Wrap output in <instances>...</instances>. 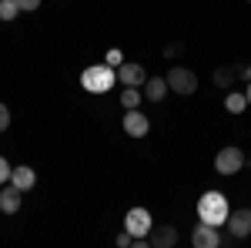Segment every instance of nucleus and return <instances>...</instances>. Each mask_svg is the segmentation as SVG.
Listing matches in <instances>:
<instances>
[{
  "instance_id": "obj_1",
  "label": "nucleus",
  "mask_w": 251,
  "mask_h": 248,
  "mask_svg": "<svg viewBox=\"0 0 251 248\" xmlns=\"http://www.w3.org/2000/svg\"><path fill=\"white\" fill-rule=\"evenodd\" d=\"M228 215H231V205H228V198H225L221 191H204V194L198 198V221L221 228V225L228 221Z\"/></svg>"
},
{
  "instance_id": "obj_2",
  "label": "nucleus",
  "mask_w": 251,
  "mask_h": 248,
  "mask_svg": "<svg viewBox=\"0 0 251 248\" xmlns=\"http://www.w3.org/2000/svg\"><path fill=\"white\" fill-rule=\"evenodd\" d=\"M117 81V71L111 64H91L84 74H80V87L91 91V94H107Z\"/></svg>"
},
{
  "instance_id": "obj_3",
  "label": "nucleus",
  "mask_w": 251,
  "mask_h": 248,
  "mask_svg": "<svg viewBox=\"0 0 251 248\" xmlns=\"http://www.w3.org/2000/svg\"><path fill=\"white\" fill-rule=\"evenodd\" d=\"M245 165H248V154L241 151L238 144H228V148H221L214 154V171L218 174H238Z\"/></svg>"
},
{
  "instance_id": "obj_4",
  "label": "nucleus",
  "mask_w": 251,
  "mask_h": 248,
  "mask_svg": "<svg viewBox=\"0 0 251 248\" xmlns=\"http://www.w3.org/2000/svg\"><path fill=\"white\" fill-rule=\"evenodd\" d=\"M164 77H168V87H171L174 94H181V97H191L194 91H198V74H194L191 67H184V64L171 67Z\"/></svg>"
},
{
  "instance_id": "obj_5",
  "label": "nucleus",
  "mask_w": 251,
  "mask_h": 248,
  "mask_svg": "<svg viewBox=\"0 0 251 248\" xmlns=\"http://www.w3.org/2000/svg\"><path fill=\"white\" fill-rule=\"evenodd\" d=\"M124 228L131 231L134 238H148L151 228H154V218H151L148 208H131L127 215H124Z\"/></svg>"
},
{
  "instance_id": "obj_6",
  "label": "nucleus",
  "mask_w": 251,
  "mask_h": 248,
  "mask_svg": "<svg viewBox=\"0 0 251 248\" xmlns=\"http://www.w3.org/2000/svg\"><path fill=\"white\" fill-rule=\"evenodd\" d=\"M225 228L231 231L238 242H241V238H248V235H251V208H231L228 221H225Z\"/></svg>"
},
{
  "instance_id": "obj_7",
  "label": "nucleus",
  "mask_w": 251,
  "mask_h": 248,
  "mask_svg": "<svg viewBox=\"0 0 251 248\" xmlns=\"http://www.w3.org/2000/svg\"><path fill=\"white\" fill-rule=\"evenodd\" d=\"M191 245L194 248H221V231L214 228V225H194L191 231Z\"/></svg>"
},
{
  "instance_id": "obj_8",
  "label": "nucleus",
  "mask_w": 251,
  "mask_h": 248,
  "mask_svg": "<svg viewBox=\"0 0 251 248\" xmlns=\"http://www.w3.org/2000/svg\"><path fill=\"white\" fill-rule=\"evenodd\" d=\"M117 81L124 84V87H144V81H148V71H144V64H121L117 67Z\"/></svg>"
},
{
  "instance_id": "obj_9",
  "label": "nucleus",
  "mask_w": 251,
  "mask_h": 248,
  "mask_svg": "<svg viewBox=\"0 0 251 248\" xmlns=\"http://www.w3.org/2000/svg\"><path fill=\"white\" fill-rule=\"evenodd\" d=\"M20 205H24V191H20L14 181H7L3 191H0V211H3V215H17Z\"/></svg>"
},
{
  "instance_id": "obj_10",
  "label": "nucleus",
  "mask_w": 251,
  "mask_h": 248,
  "mask_svg": "<svg viewBox=\"0 0 251 248\" xmlns=\"http://www.w3.org/2000/svg\"><path fill=\"white\" fill-rule=\"evenodd\" d=\"M148 131H151V121L141 114L137 108H131V111L124 114V134H127V138H144Z\"/></svg>"
},
{
  "instance_id": "obj_11",
  "label": "nucleus",
  "mask_w": 251,
  "mask_h": 248,
  "mask_svg": "<svg viewBox=\"0 0 251 248\" xmlns=\"http://www.w3.org/2000/svg\"><path fill=\"white\" fill-rule=\"evenodd\" d=\"M148 238H151L154 248H174L177 245V228H174V225H154Z\"/></svg>"
},
{
  "instance_id": "obj_12",
  "label": "nucleus",
  "mask_w": 251,
  "mask_h": 248,
  "mask_svg": "<svg viewBox=\"0 0 251 248\" xmlns=\"http://www.w3.org/2000/svg\"><path fill=\"white\" fill-rule=\"evenodd\" d=\"M168 91H171V87H168V77H148V81H144V97H148L151 104H161V101L168 97Z\"/></svg>"
},
{
  "instance_id": "obj_13",
  "label": "nucleus",
  "mask_w": 251,
  "mask_h": 248,
  "mask_svg": "<svg viewBox=\"0 0 251 248\" xmlns=\"http://www.w3.org/2000/svg\"><path fill=\"white\" fill-rule=\"evenodd\" d=\"M10 181H14L20 191H30L34 185H37V171H34L30 165H17V168L10 171Z\"/></svg>"
},
{
  "instance_id": "obj_14",
  "label": "nucleus",
  "mask_w": 251,
  "mask_h": 248,
  "mask_svg": "<svg viewBox=\"0 0 251 248\" xmlns=\"http://www.w3.org/2000/svg\"><path fill=\"white\" fill-rule=\"evenodd\" d=\"M211 81H214V87H218V91H231V84L238 81V71L228 67V64H221V67H214Z\"/></svg>"
},
{
  "instance_id": "obj_15",
  "label": "nucleus",
  "mask_w": 251,
  "mask_h": 248,
  "mask_svg": "<svg viewBox=\"0 0 251 248\" xmlns=\"http://www.w3.org/2000/svg\"><path fill=\"white\" fill-rule=\"evenodd\" d=\"M225 108H228V114H241V111L248 108L245 91H228V94H225Z\"/></svg>"
},
{
  "instance_id": "obj_16",
  "label": "nucleus",
  "mask_w": 251,
  "mask_h": 248,
  "mask_svg": "<svg viewBox=\"0 0 251 248\" xmlns=\"http://www.w3.org/2000/svg\"><path fill=\"white\" fill-rule=\"evenodd\" d=\"M141 101H144V91H137V87H124V91H121V108H124V111L137 108Z\"/></svg>"
},
{
  "instance_id": "obj_17",
  "label": "nucleus",
  "mask_w": 251,
  "mask_h": 248,
  "mask_svg": "<svg viewBox=\"0 0 251 248\" xmlns=\"http://www.w3.org/2000/svg\"><path fill=\"white\" fill-rule=\"evenodd\" d=\"M17 17H20L17 0H0V20H17Z\"/></svg>"
},
{
  "instance_id": "obj_18",
  "label": "nucleus",
  "mask_w": 251,
  "mask_h": 248,
  "mask_svg": "<svg viewBox=\"0 0 251 248\" xmlns=\"http://www.w3.org/2000/svg\"><path fill=\"white\" fill-rule=\"evenodd\" d=\"M181 54H184V44H181V40H174V44H168V47H164V57H168V60L181 57Z\"/></svg>"
},
{
  "instance_id": "obj_19",
  "label": "nucleus",
  "mask_w": 251,
  "mask_h": 248,
  "mask_svg": "<svg viewBox=\"0 0 251 248\" xmlns=\"http://www.w3.org/2000/svg\"><path fill=\"white\" fill-rule=\"evenodd\" d=\"M17 7H20V14H37L40 0H17Z\"/></svg>"
},
{
  "instance_id": "obj_20",
  "label": "nucleus",
  "mask_w": 251,
  "mask_h": 248,
  "mask_svg": "<svg viewBox=\"0 0 251 248\" xmlns=\"http://www.w3.org/2000/svg\"><path fill=\"white\" fill-rule=\"evenodd\" d=\"M104 64H111V67H114V71H117V67L124 64V54H121V51H117V47H114V51H107V57H104Z\"/></svg>"
},
{
  "instance_id": "obj_21",
  "label": "nucleus",
  "mask_w": 251,
  "mask_h": 248,
  "mask_svg": "<svg viewBox=\"0 0 251 248\" xmlns=\"http://www.w3.org/2000/svg\"><path fill=\"white\" fill-rule=\"evenodd\" d=\"M10 171H14V168H10V161L0 154V185H7V181H10Z\"/></svg>"
},
{
  "instance_id": "obj_22",
  "label": "nucleus",
  "mask_w": 251,
  "mask_h": 248,
  "mask_svg": "<svg viewBox=\"0 0 251 248\" xmlns=\"http://www.w3.org/2000/svg\"><path fill=\"white\" fill-rule=\"evenodd\" d=\"M7 128H10V108H7V104L0 101V134L7 131Z\"/></svg>"
},
{
  "instance_id": "obj_23",
  "label": "nucleus",
  "mask_w": 251,
  "mask_h": 248,
  "mask_svg": "<svg viewBox=\"0 0 251 248\" xmlns=\"http://www.w3.org/2000/svg\"><path fill=\"white\" fill-rule=\"evenodd\" d=\"M117 248H134V235H131L127 228H124L121 235H117Z\"/></svg>"
},
{
  "instance_id": "obj_24",
  "label": "nucleus",
  "mask_w": 251,
  "mask_h": 248,
  "mask_svg": "<svg viewBox=\"0 0 251 248\" xmlns=\"http://www.w3.org/2000/svg\"><path fill=\"white\" fill-rule=\"evenodd\" d=\"M234 71H238V77H241V81H251V64H238Z\"/></svg>"
},
{
  "instance_id": "obj_25",
  "label": "nucleus",
  "mask_w": 251,
  "mask_h": 248,
  "mask_svg": "<svg viewBox=\"0 0 251 248\" xmlns=\"http://www.w3.org/2000/svg\"><path fill=\"white\" fill-rule=\"evenodd\" d=\"M245 97H248V104H251V81H248V87H245Z\"/></svg>"
},
{
  "instance_id": "obj_26",
  "label": "nucleus",
  "mask_w": 251,
  "mask_h": 248,
  "mask_svg": "<svg viewBox=\"0 0 251 248\" xmlns=\"http://www.w3.org/2000/svg\"><path fill=\"white\" fill-rule=\"evenodd\" d=\"M248 3H251V0H248Z\"/></svg>"
}]
</instances>
